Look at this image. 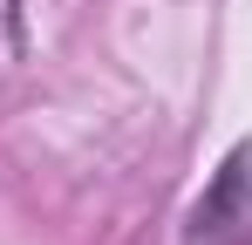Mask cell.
<instances>
[{
  "instance_id": "obj_1",
  "label": "cell",
  "mask_w": 252,
  "mask_h": 245,
  "mask_svg": "<svg viewBox=\"0 0 252 245\" xmlns=\"http://www.w3.org/2000/svg\"><path fill=\"white\" fill-rule=\"evenodd\" d=\"M191 245H252V150H232L191 211Z\"/></svg>"
},
{
  "instance_id": "obj_2",
  "label": "cell",
  "mask_w": 252,
  "mask_h": 245,
  "mask_svg": "<svg viewBox=\"0 0 252 245\" xmlns=\"http://www.w3.org/2000/svg\"><path fill=\"white\" fill-rule=\"evenodd\" d=\"M21 0H0V68H14L21 61Z\"/></svg>"
}]
</instances>
